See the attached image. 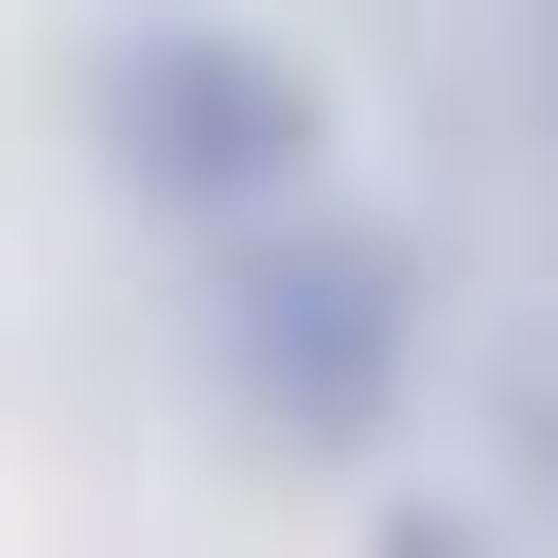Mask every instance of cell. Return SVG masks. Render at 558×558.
Here are the masks:
<instances>
[{
    "label": "cell",
    "mask_w": 558,
    "mask_h": 558,
    "mask_svg": "<svg viewBox=\"0 0 558 558\" xmlns=\"http://www.w3.org/2000/svg\"><path fill=\"white\" fill-rule=\"evenodd\" d=\"M209 349H227V401L296 453H366L418 384V262L384 227H244L227 244V296H209Z\"/></svg>",
    "instance_id": "6da1fadb"
},
{
    "label": "cell",
    "mask_w": 558,
    "mask_h": 558,
    "mask_svg": "<svg viewBox=\"0 0 558 558\" xmlns=\"http://www.w3.org/2000/svg\"><path fill=\"white\" fill-rule=\"evenodd\" d=\"M87 105H105V157H122L157 209H209V227H279L296 174H314V140H331L314 70L262 52V35H227V17H140V35H105Z\"/></svg>",
    "instance_id": "7a4b0ae2"
},
{
    "label": "cell",
    "mask_w": 558,
    "mask_h": 558,
    "mask_svg": "<svg viewBox=\"0 0 558 558\" xmlns=\"http://www.w3.org/2000/svg\"><path fill=\"white\" fill-rule=\"evenodd\" d=\"M541 35H558V0H541Z\"/></svg>",
    "instance_id": "3957f363"
}]
</instances>
